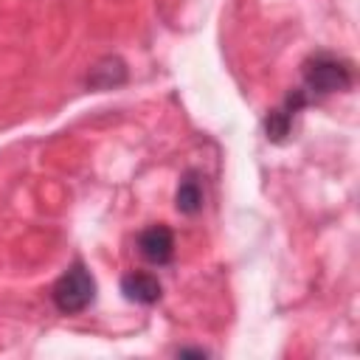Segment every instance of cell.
I'll return each instance as SVG.
<instances>
[{"label":"cell","mask_w":360,"mask_h":360,"mask_svg":"<svg viewBox=\"0 0 360 360\" xmlns=\"http://www.w3.org/2000/svg\"><path fill=\"white\" fill-rule=\"evenodd\" d=\"M121 292L127 301H135V304H155L160 298V281L152 276V273H143V270H135V273H127L121 278Z\"/></svg>","instance_id":"cell-4"},{"label":"cell","mask_w":360,"mask_h":360,"mask_svg":"<svg viewBox=\"0 0 360 360\" xmlns=\"http://www.w3.org/2000/svg\"><path fill=\"white\" fill-rule=\"evenodd\" d=\"M138 253L149 264H169L174 256V233L166 225H149L138 233Z\"/></svg>","instance_id":"cell-3"},{"label":"cell","mask_w":360,"mask_h":360,"mask_svg":"<svg viewBox=\"0 0 360 360\" xmlns=\"http://www.w3.org/2000/svg\"><path fill=\"white\" fill-rule=\"evenodd\" d=\"M352 87V65L332 56V53H315L304 62V84L301 90L315 101L329 93H340Z\"/></svg>","instance_id":"cell-1"},{"label":"cell","mask_w":360,"mask_h":360,"mask_svg":"<svg viewBox=\"0 0 360 360\" xmlns=\"http://www.w3.org/2000/svg\"><path fill=\"white\" fill-rule=\"evenodd\" d=\"M124 79H127L124 65H121L118 59H104V62H98V65L90 70L87 84H90V87H98V90H110V87L121 84Z\"/></svg>","instance_id":"cell-6"},{"label":"cell","mask_w":360,"mask_h":360,"mask_svg":"<svg viewBox=\"0 0 360 360\" xmlns=\"http://www.w3.org/2000/svg\"><path fill=\"white\" fill-rule=\"evenodd\" d=\"M51 295H53V304H56L59 312L76 315V312H82V309H87L93 304V298H96V281H93L90 270L84 264H73V267H68L59 276V281L53 284V292Z\"/></svg>","instance_id":"cell-2"},{"label":"cell","mask_w":360,"mask_h":360,"mask_svg":"<svg viewBox=\"0 0 360 360\" xmlns=\"http://www.w3.org/2000/svg\"><path fill=\"white\" fill-rule=\"evenodd\" d=\"M202 200H205V194H202L200 177H197V174H186V177L180 180V186H177V194H174L177 211L191 217V214H197V211L202 208Z\"/></svg>","instance_id":"cell-5"}]
</instances>
